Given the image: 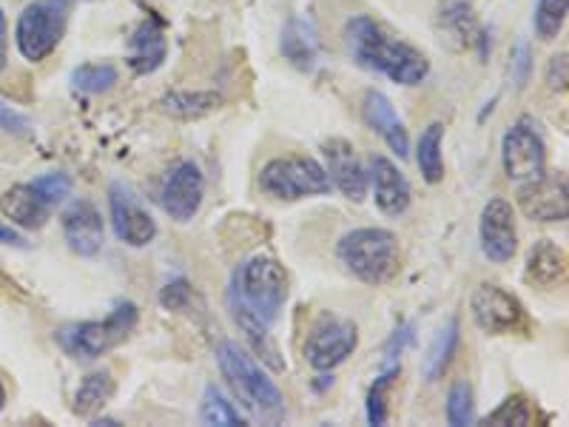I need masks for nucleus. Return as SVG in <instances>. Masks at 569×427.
<instances>
[{"label":"nucleus","mask_w":569,"mask_h":427,"mask_svg":"<svg viewBox=\"0 0 569 427\" xmlns=\"http://www.w3.org/2000/svg\"><path fill=\"white\" fill-rule=\"evenodd\" d=\"M117 69L111 63H83L71 71V89L78 95H103L117 83Z\"/></svg>","instance_id":"28"},{"label":"nucleus","mask_w":569,"mask_h":427,"mask_svg":"<svg viewBox=\"0 0 569 427\" xmlns=\"http://www.w3.org/2000/svg\"><path fill=\"white\" fill-rule=\"evenodd\" d=\"M0 242H3V246L27 248V240H23V237H20L12 226H3V222H0Z\"/></svg>","instance_id":"40"},{"label":"nucleus","mask_w":569,"mask_h":427,"mask_svg":"<svg viewBox=\"0 0 569 427\" xmlns=\"http://www.w3.org/2000/svg\"><path fill=\"white\" fill-rule=\"evenodd\" d=\"M259 188L268 197L282 202L308 200V197L330 195V177L317 157L288 155L273 157L259 171Z\"/></svg>","instance_id":"6"},{"label":"nucleus","mask_w":569,"mask_h":427,"mask_svg":"<svg viewBox=\"0 0 569 427\" xmlns=\"http://www.w3.org/2000/svg\"><path fill=\"white\" fill-rule=\"evenodd\" d=\"M0 129L7 131V135H14V137L32 135V123H29V117H23L20 111H14L12 106H7V103H0Z\"/></svg>","instance_id":"35"},{"label":"nucleus","mask_w":569,"mask_h":427,"mask_svg":"<svg viewBox=\"0 0 569 427\" xmlns=\"http://www.w3.org/2000/svg\"><path fill=\"white\" fill-rule=\"evenodd\" d=\"M337 257L365 285H385L399 274V237L388 228H353L337 242Z\"/></svg>","instance_id":"5"},{"label":"nucleus","mask_w":569,"mask_h":427,"mask_svg":"<svg viewBox=\"0 0 569 427\" xmlns=\"http://www.w3.org/2000/svg\"><path fill=\"white\" fill-rule=\"evenodd\" d=\"M479 240L481 251L496 266H507L518 254V228L516 211L501 197H490L487 206L481 208L479 217Z\"/></svg>","instance_id":"12"},{"label":"nucleus","mask_w":569,"mask_h":427,"mask_svg":"<svg viewBox=\"0 0 569 427\" xmlns=\"http://www.w3.org/2000/svg\"><path fill=\"white\" fill-rule=\"evenodd\" d=\"M217 365H220V374L226 379L228 390L233 394V399L240 401L242 410L253 421L279 425L284 419L282 390L266 374V368L253 359V354H248L240 342L222 339L217 345Z\"/></svg>","instance_id":"3"},{"label":"nucleus","mask_w":569,"mask_h":427,"mask_svg":"<svg viewBox=\"0 0 569 427\" xmlns=\"http://www.w3.org/2000/svg\"><path fill=\"white\" fill-rule=\"evenodd\" d=\"M547 86L550 91H567V52L550 58V66H547Z\"/></svg>","instance_id":"37"},{"label":"nucleus","mask_w":569,"mask_h":427,"mask_svg":"<svg viewBox=\"0 0 569 427\" xmlns=\"http://www.w3.org/2000/svg\"><path fill=\"white\" fill-rule=\"evenodd\" d=\"M538 419V410L527 396L516 394V396H507L496 410L485 416V425H518V427H530L536 425Z\"/></svg>","instance_id":"30"},{"label":"nucleus","mask_w":569,"mask_h":427,"mask_svg":"<svg viewBox=\"0 0 569 427\" xmlns=\"http://www.w3.org/2000/svg\"><path fill=\"white\" fill-rule=\"evenodd\" d=\"M410 342H413V325L408 322V325H401V328H396L393 337H390V342H388V350H385V356H388V359H385V368H390V365H399L396 359H399V356L410 348Z\"/></svg>","instance_id":"36"},{"label":"nucleus","mask_w":569,"mask_h":427,"mask_svg":"<svg viewBox=\"0 0 569 427\" xmlns=\"http://www.w3.org/2000/svg\"><path fill=\"white\" fill-rule=\"evenodd\" d=\"M169 58V38L157 18H146L129 38V66L134 75H154Z\"/></svg>","instance_id":"19"},{"label":"nucleus","mask_w":569,"mask_h":427,"mask_svg":"<svg viewBox=\"0 0 569 427\" xmlns=\"http://www.w3.org/2000/svg\"><path fill=\"white\" fill-rule=\"evenodd\" d=\"M501 166L507 180L530 182L547 175V146L530 117H521L501 137Z\"/></svg>","instance_id":"9"},{"label":"nucleus","mask_w":569,"mask_h":427,"mask_svg":"<svg viewBox=\"0 0 569 427\" xmlns=\"http://www.w3.org/2000/svg\"><path fill=\"white\" fill-rule=\"evenodd\" d=\"M362 117H365V123H368L376 135L388 142V149L393 151L399 160H405V157L410 155L408 129H405V123H401V117L396 115L388 95L370 89L362 100Z\"/></svg>","instance_id":"18"},{"label":"nucleus","mask_w":569,"mask_h":427,"mask_svg":"<svg viewBox=\"0 0 569 427\" xmlns=\"http://www.w3.org/2000/svg\"><path fill=\"white\" fill-rule=\"evenodd\" d=\"M350 58L362 69L376 71L399 86H421L430 75V60L408 40L390 34L368 14H353L345 27Z\"/></svg>","instance_id":"2"},{"label":"nucleus","mask_w":569,"mask_h":427,"mask_svg":"<svg viewBox=\"0 0 569 427\" xmlns=\"http://www.w3.org/2000/svg\"><path fill=\"white\" fill-rule=\"evenodd\" d=\"M445 414H447V425L453 427H467L476 421V401H472V385L467 379H456L447 390V401H445Z\"/></svg>","instance_id":"31"},{"label":"nucleus","mask_w":569,"mask_h":427,"mask_svg":"<svg viewBox=\"0 0 569 427\" xmlns=\"http://www.w3.org/2000/svg\"><path fill=\"white\" fill-rule=\"evenodd\" d=\"M518 208L532 222H563L569 214L567 175H541L538 180L521 182Z\"/></svg>","instance_id":"13"},{"label":"nucleus","mask_w":569,"mask_h":427,"mask_svg":"<svg viewBox=\"0 0 569 427\" xmlns=\"http://www.w3.org/2000/svg\"><path fill=\"white\" fill-rule=\"evenodd\" d=\"M322 155L330 186L339 188L348 200L362 202L368 197V171L356 155L353 142L342 140V137H330L322 142Z\"/></svg>","instance_id":"15"},{"label":"nucleus","mask_w":569,"mask_h":427,"mask_svg":"<svg viewBox=\"0 0 569 427\" xmlns=\"http://www.w3.org/2000/svg\"><path fill=\"white\" fill-rule=\"evenodd\" d=\"M200 421L208 427H240V425H246V416L233 408L231 401L222 396V390L217 388V385H208V388L202 390Z\"/></svg>","instance_id":"27"},{"label":"nucleus","mask_w":569,"mask_h":427,"mask_svg":"<svg viewBox=\"0 0 569 427\" xmlns=\"http://www.w3.org/2000/svg\"><path fill=\"white\" fill-rule=\"evenodd\" d=\"M32 188L43 197L46 206H60L66 197L71 195V177L63 171H52V175H43L32 182Z\"/></svg>","instance_id":"33"},{"label":"nucleus","mask_w":569,"mask_h":427,"mask_svg":"<svg viewBox=\"0 0 569 427\" xmlns=\"http://www.w3.org/2000/svg\"><path fill=\"white\" fill-rule=\"evenodd\" d=\"M74 0H34L14 23V46L29 63H40L60 46Z\"/></svg>","instance_id":"7"},{"label":"nucleus","mask_w":569,"mask_h":427,"mask_svg":"<svg viewBox=\"0 0 569 427\" xmlns=\"http://www.w3.org/2000/svg\"><path fill=\"white\" fill-rule=\"evenodd\" d=\"M459 339H461V325L456 317H450L439 330H436L433 342H430V348H427L425 354V363H421V374H425L427 383L430 385L439 383L441 376L447 374V368H450V363H453L456 348H459Z\"/></svg>","instance_id":"22"},{"label":"nucleus","mask_w":569,"mask_h":427,"mask_svg":"<svg viewBox=\"0 0 569 427\" xmlns=\"http://www.w3.org/2000/svg\"><path fill=\"white\" fill-rule=\"evenodd\" d=\"M399 365H390L382 374L376 376V383L370 385L368 401H365V414H368L370 425H385L388 421V399L393 390L396 379H399Z\"/></svg>","instance_id":"29"},{"label":"nucleus","mask_w":569,"mask_h":427,"mask_svg":"<svg viewBox=\"0 0 569 427\" xmlns=\"http://www.w3.org/2000/svg\"><path fill=\"white\" fill-rule=\"evenodd\" d=\"M445 123H430L419 137L416 146V166H419L421 177L430 186H439L445 180Z\"/></svg>","instance_id":"24"},{"label":"nucleus","mask_w":569,"mask_h":427,"mask_svg":"<svg viewBox=\"0 0 569 427\" xmlns=\"http://www.w3.org/2000/svg\"><path fill=\"white\" fill-rule=\"evenodd\" d=\"M472 322L490 337H505L527 328V308L516 294L496 282H481L470 297Z\"/></svg>","instance_id":"10"},{"label":"nucleus","mask_w":569,"mask_h":427,"mask_svg":"<svg viewBox=\"0 0 569 427\" xmlns=\"http://www.w3.org/2000/svg\"><path fill=\"white\" fill-rule=\"evenodd\" d=\"M222 98L217 91H171L160 100V111L177 120H200L220 109Z\"/></svg>","instance_id":"25"},{"label":"nucleus","mask_w":569,"mask_h":427,"mask_svg":"<svg viewBox=\"0 0 569 427\" xmlns=\"http://www.w3.org/2000/svg\"><path fill=\"white\" fill-rule=\"evenodd\" d=\"M191 297H194V291H191V282L182 277H177V279H171V282L162 285L160 305L166 308V311H182V308L191 302Z\"/></svg>","instance_id":"34"},{"label":"nucleus","mask_w":569,"mask_h":427,"mask_svg":"<svg viewBox=\"0 0 569 427\" xmlns=\"http://www.w3.org/2000/svg\"><path fill=\"white\" fill-rule=\"evenodd\" d=\"M567 251L552 240H538L527 254V279L538 288H563L567 285Z\"/></svg>","instance_id":"21"},{"label":"nucleus","mask_w":569,"mask_h":427,"mask_svg":"<svg viewBox=\"0 0 569 427\" xmlns=\"http://www.w3.org/2000/svg\"><path fill=\"white\" fill-rule=\"evenodd\" d=\"M109 211H111V226H114L117 240L126 242V246L131 248H146L149 242H154L157 237L154 217L140 206L134 191L126 188L123 182H114V186L109 188Z\"/></svg>","instance_id":"14"},{"label":"nucleus","mask_w":569,"mask_h":427,"mask_svg":"<svg viewBox=\"0 0 569 427\" xmlns=\"http://www.w3.org/2000/svg\"><path fill=\"white\" fill-rule=\"evenodd\" d=\"M288 294H291V279L282 262L271 254L259 251L233 268L231 288H228L231 317L246 334V342L251 345L253 354L273 370L284 368L271 328L288 302Z\"/></svg>","instance_id":"1"},{"label":"nucleus","mask_w":569,"mask_h":427,"mask_svg":"<svg viewBox=\"0 0 569 427\" xmlns=\"http://www.w3.org/2000/svg\"><path fill=\"white\" fill-rule=\"evenodd\" d=\"M317 52H319V40H317V29H313L311 20L305 18H291L288 20V27L282 32V54L291 60L297 69L311 71L313 63H317Z\"/></svg>","instance_id":"23"},{"label":"nucleus","mask_w":569,"mask_h":427,"mask_svg":"<svg viewBox=\"0 0 569 427\" xmlns=\"http://www.w3.org/2000/svg\"><path fill=\"white\" fill-rule=\"evenodd\" d=\"M114 376L109 370H94V374H89L80 383L78 394H74V414L80 419H91L94 414H100L109 405L111 396H114Z\"/></svg>","instance_id":"26"},{"label":"nucleus","mask_w":569,"mask_h":427,"mask_svg":"<svg viewBox=\"0 0 569 427\" xmlns=\"http://www.w3.org/2000/svg\"><path fill=\"white\" fill-rule=\"evenodd\" d=\"M368 188L373 191L376 208L388 214V217H401L410 208V200H413L408 177L401 175L399 166L385 155H376L370 160Z\"/></svg>","instance_id":"17"},{"label":"nucleus","mask_w":569,"mask_h":427,"mask_svg":"<svg viewBox=\"0 0 569 427\" xmlns=\"http://www.w3.org/2000/svg\"><path fill=\"white\" fill-rule=\"evenodd\" d=\"M512 78H516L518 89H525L527 78H530V46L518 43L516 54H512Z\"/></svg>","instance_id":"38"},{"label":"nucleus","mask_w":569,"mask_h":427,"mask_svg":"<svg viewBox=\"0 0 569 427\" xmlns=\"http://www.w3.org/2000/svg\"><path fill=\"white\" fill-rule=\"evenodd\" d=\"M60 226L69 248L80 257H98L106 242V222L103 214L91 206L89 200H74L63 214H60Z\"/></svg>","instance_id":"16"},{"label":"nucleus","mask_w":569,"mask_h":427,"mask_svg":"<svg viewBox=\"0 0 569 427\" xmlns=\"http://www.w3.org/2000/svg\"><path fill=\"white\" fill-rule=\"evenodd\" d=\"M206 197V177L194 160L177 162L174 169L166 175L160 188V206L171 220L188 222L194 220L197 211Z\"/></svg>","instance_id":"11"},{"label":"nucleus","mask_w":569,"mask_h":427,"mask_svg":"<svg viewBox=\"0 0 569 427\" xmlns=\"http://www.w3.org/2000/svg\"><path fill=\"white\" fill-rule=\"evenodd\" d=\"M359 348V328L337 314H322L305 342V363L317 374H330L345 365Z\"/></svg>","instance_id":"8"},{"label":"nucleus","mask_w":569,"mask_h":427,"mask_svg":"<svg viewBox=\"0 0 569 427\" xmlns=\"http://www.w3.org/2000/svg\"><path fill=\"white\" fill-rule=\"evenodd\" d=\"M0 211H3V217L12 226L34 231V228L46 226L49 214H52V206H46L43 197L32 188V182H18L9 191H3V197H0Z\"/></svg>","instance_id":"20"},{"label":"nucleus","mask_w":569,"mask_h":427,"mask_svg":"<svg viewBox=\"0 0 569 427\" xmlns=\"http://www.w3.org/2000/svg\"><path fill=\"white\" fill-rule=\"evenodd\" d=\"M9 63V20L7 12L0 9V71L7 69Z\"/></svg>","instance_id":"39"},{"label":"nucleus","mask_w":569,"mask_h":427,"mask_svg":"<svg viewBox=\"0 0 569 427\" xmlns=\"http://www.w3.org/2000/svg\"><path fill=\"white\" fill-rule=\"evenodd\" d=\"M569 0H538L536 3V32L541 40H556L567 23Z\"/></svg>","instance_id":"32"},{"label":"nucleus","mask_w":569,"mask_h":427,"mask_svg":"<svg viewBox=\"0 0 569 427\" xmlns=\"http://www.w3.org/2000/svg\"><path fill=\"white\" fill-rule=\"evenodd\" d=\"M140 322V308L129 299L117 302L106 319H86V322H71L54 334V342L80 363H94L106 354L123 345L134 334Z\"/></svg>","instance_id":"4"},{"label":"nucleus","mask_w":569,"mask_h":427,"mask_svg":"<svg viewBox=\"0 0 569 427\" xmlns=\"http://www.w3.org/2000/svg\"><path fill=\"white\" fill-rule=\"evenodd\" d=\"M3 405H7V388L0 383V410H3Z\"/></svg>","instance_id":"41"}]
</instances>
